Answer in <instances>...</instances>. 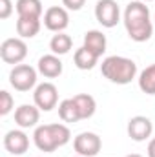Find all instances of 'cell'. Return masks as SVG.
<instances>
[{
  "instance_id": "8fae6325",
  "label": "cell",
  "mask_w": 155,
  "mask_h": 157,
  "mask_svg": "<svg viewBox=\"0 0 155 157\" xmlns=\"http://www.w3.org/2000/svg\"><path fill=\"white\" fill-rule=\"evenodd\" d=\"M4 148L11 154V155H22L28 152L29 148V137L22 132V130H9L4 135Z\"/></svg>"
},
{
  "instance_id": "4fadbf2b",
  "label": "cell",
  "mask_w": 155,
  "mask_h": 157,
  "mask_svg": "<svg viewBox=\"0 0 155 157\" xmlns=\"http://www.w3.org/2000/svg\"><path fill=\"white\" fill-rule=\"evenodd\" d=\"M37 70H39L40 75H44L46 78H57L62 75V60L59 59V55H44L39 59V64H37Z\"/></svg>"
},
{
  "instance_id": "2e32d148",
  "label": "cell",
  "mask_w": 155,
  "mask_h": 157,
  "mask_svg": "<svg viewBox=\"0 0 155 157\" xmlns=\"http://www.w3.org/2000/svg\"><path fill=\"white\" fill-rule=\"evenodd\" d=\"M15 9H17L18 17H31V18L42 17V2L40 0H17Z\"/></svg>"
},
{
  "instance_id": "277c9868",
  "label": "cell",
  "mask_w": 155,
  "mask_h": 157,
  "mask_svg": "<svg viewBox=\"0 0 155 157\" xmlns=\"http://www.w3.org/2000/svg\"><path fill=\"white\" fill-rule=\"evenodd\" d=\"M37 71L29 64H17L9 73V84L17 91H29L37 88Z\"/></svg>"
},
{
  "instance_id": "9a60e30c",
  "label": "cell",
  "mask_w": 155,
  "mask_h": 157,
  "mask_svg": "<svg viewBox=\"0 0 155 157\" xmlns=\"http://www.w3.org/2000/svg\"><path fill=\"white\" fill-rule=\"evenodd\" d=\"M40 31V18L18 17L17 18V33L20 39H33Z\"/></svg>"
},
{
  "instance_id": "52a82bcc",
  "label": "cell",
  "mask_w": 155,
  "mask_h": 157,
  "mask_svg": "<svg viewBox=\"0 0 155 157\" xmlns=\"http://www.w3.org/2000/svg\"><path fill=\"white\" fill-rule=\"evenodd\" d=\"M95 18L102 28H115L120 20V9L115 0H99L95 6Z\"/></svg>"
},
{
  "instance_id": "7c38bea8",
  "label": "cell",
  "mask_w": 155,
  "mask_h": 157,
  "mask_svg": "<svg viewBox=\"0 0 155 157\" xmlns=\"http://www.w3.org/2000/svg\"><path fill=\"white\" fill-rule=\"evenodd\" d=\"M40 119V110L35 104H22L15 110V122L18 124V128L26 130V128H35Z\"/></svg>"
},
{
  "instance_id": "3957f363",
  "label": "cell",
  "mask_w": 155,
  "mask_h": 157,
  "mask_svg": "<svg viewBox=\"0 0 155 157\" xmlns=\"http://www.w3.org/2000/svg\"><path fill=\"white\" fill-rule=\"evenodd\" d=\"M100 71L110 82L124 86V84H130L133 78L137 77V64L131 59L112 55V57H106L102 60Z\"/></svg>"
},
{
  "instance_id": "8992f818",
  "label": "cell",
  "mask_w": 155,
  "mask_h": 157,
  "mask_svg": "<svg viewBox=\"0 0 155 157\" xmlns=\"http://www.w3.org/2000/svg\"><path fill=\"white\" fill-rule=\"evenodd\" d=\"M33 102L40 112H51L59 102V90L53 82H42L33 91Z\"/></svg>"
},
{
  "instance_id": "ac0fdd59",
  "label": "cell",
  "mask_w": 155,
  "mask_h": 157,
  "mask_svg": "<svg viewBox=\"0 0 155 157\" xmlns=\"http://www.w3.org/2000/svg\"><path fill=\"white\" fill-rule=\"evenodd\" d=\"M73 101H75V104H77V108H78L80 119L93 117V113H95V110H97V102H95V99H93L91 95H88V93H78V95L73 97Z\"/></svg>"
},
{
  "instance_id": "e0dca14e",
  "label": "cell",
  "mask_w": 155,
  "mask_h": 157,
  "mask_svg": "<svg viewBox=\"0 0 155 157\" xmlns=\"http://www.w3.org/2000/svg\"><path fill=\"white\" fill-rule=\"evenodd\" d=\"M97 60H99V57L95 55V53H91L88 48H78L77 51H75V55H73V62H75V66H77L78 70H84V71H88V70H93L95 68V64H97Z\"/></svg>"
},
{
  "instance_id": "ffe728a7",
  "label": "cell",
  "mask_w": 155,
  "mask_h": 157,
  "mask_svg": "<svg viewBox=\"0 0 155 157\" xmlns=\"http://www.w3.org/2000/svg\"><path fill=\"white\" fill-rule=\"evenodd\" d=\"M71 46H73V40H71L70 35H66L64 31L53 35L51 40H49V49H51L53 55H66V53H70Z\"/></svg>"
},
{
  "instance_id": "4316f807",
  "label": "cell",
  "mask_w": 155,
  "mask_h": 157,
  "mask_svg": "<svg viewBox=\"0 0 155 157\" xmlns=\"http://www.w3.org/2000/svg\"><path fill=\"white\" fill-rule=\"evenodd\" d=\"M142 2H153V0H142Z\"/></svg>"
},
{
  "instance_id": "f1b7e54d",
  "label": "cell",
  "mask_w": 155,
  "mask_h": 157,
  "mask_svg": "<svg viewBox=\"0 0 155 157\" xmlns=\"http://www.w3.org/2000/svg\"><path fill=\"white\" fill-rule=\"evenodd\" d=\"M153 20H155V18H153Z\"/></svg>"
},
{
  "instance_id": "ba28073f",
  "label": "cell",
  "mask_w": 155,
  "mask_h": 157,
  "mask_svg": "<svg viewBox=\"0 0 155 157\" xmlns=\"http://www.w3.org/2000/svg\"><path fill=\"white\" fill-rule=\"evenodd\" d=\"M73 148L77 152V155L82 157H95L100 148H102V141L97 133L93 132H82L73 139Z\"/></svg>"
},
{
  "instance_id": "9c48e42d",
  "label": "cell",
  "mask_w": 155,
  "mask_h": 157,
  "mask_svg": "<svg viewBox=\"0 0 155 157\" xmlns=\"http://www.w3.org/2000/svg\"><path fill=\"white\" fill-rule=\"evenodd\" d=\"M44 26H46L49 31L62 33V31L70 26L68 9L62 7V6H51L49 9H46V13H44Z\"/></svg>"
},
{
  "instance_id": "7a4b0ae2",
  "label": "cell",
  "mask_w": 155,
  "mask_h": 157,
  "mask_svg": "<svg viewBox=\"0 0 155 157\" xmlns=\"http://www.w3.org/2000/svg\"><path fill=\"white\" fill-rule=\"evenodd\" d=\"M71 139V132L66 124L53 122V124H40L33 132V143L44 154H51L57 148L68 144Z\"/></svg>"
},
{
  "instance_id": "6da1fadb",
  "label": "cell",
  "mask_w": 155,
  "mask_h": 157,
  "mask_svg": "<svg viewBox=\"0 0 155 157\" xmlns=\"http://www.w3.org/2000/svg\"><path fill=\"white\" fill-rule=\"evenodd\" d=\"M128 37L133 42H146L153 35V24L150 18V9L142 0H133L126 6L122 17Z\"/></svg>"
},
{
  "instance_id": "5bb4252c",
  "label": "cell",
  "mask_w": 155,
  "mask_h": 157,
  "mask_svg": "<svg viewBox=\"0 0 155 157\" xmlns=\"http://www.w3.org/2000/svg\"><path fill=\"white\" fill-rule=\"evenodd\" d=\"M106 46H108V40L106 35L99 29H89L86 35H84V48H88L91 53H95L99 59L104 55L106 51Z\"/></svg>"
},
{
  "instance_id": "44dd1931",
  "label": "cell",
  "mask_w": 155,
  "mask_h": 157,
  "mask_svg": "<svg viewBox=\"0 0 155 157\" xmlns=\"http://www.w3.org/2000/svg\"><path fill=\"white\" fill-rule=\"evenodd\" d=\"M139 88L146 95H155V64L144 68L139 75Z\"/></svg>"
},
{
  "instance_id": "5b68a950",
  "label": "cell",
  "mask_w": 155,
  "mask_h": 157,
  "mask_svg": "<svg viewBox=\"0 0 155 157\" xmlns=\"http://www.w3.org/2000/svg\"><path fill=\"white\" fill-rule=\"evenodd\" d=\"M28 57V44L20 37H13V39H6L0 44V59L6 64H20L24 59Z\"/></svg>"
},
{
  "instance_id": "603a6c76",
  "label": "cell",
  "mask_w": 155,
  "mask_h": 157,
  "mask_svg": "<svg viewBox=\"0 0 155 157\" xmlns=\"http://www.w3.org/2000/svg\"><path fill=\"white\" fill-rule=\"evenodd\" d=\"M11 13H13V4H11V0H0V18L6 20V18L11 17Z\"/></svg>"
},
{
  "instance_id": "d6986e66",
  "label": "cell",
  "mask_w": 155,
  "mask_h": 157,
  "mask_svg": "<svg viewBox=\"0 0 155 157\" xmlns=\"http://www.w3.org/2000/svg\"><path fill=\"white\" fill-rule=\"evenodd\" d=\"M59 117L64 122H78V121H82L73 97L71 99H64V101L59 102Z\"/></svg>"
},
{
  "instance_id": "d4e9b609",
  "label": "cell",
  "mask_w": 155,
  "mask_h": 157,
  "mask_svg": "<svg viewBox=\"0 0 155 157\" xmlns=\"http://www.w3.org/2000/svg\"><path fill=\"white\" fill-rule=\"evenodd\" d=\"M146 154L148 157H155V137L148 143V148H146Z\"/></svg>"
},
{
  "instance_id": "484cf974",
  "label": "cell",
  "mask_w": 155,
  "mask_h": 157,
  "mask_svg": "<svg viewBox=\"0 0 155 157\" xmlns=\"http://www.w3.org/2000/svg\"><path fill=\"white\" fill-rule=\"evenodd\" d=\"M126 157H142V155H139V154H130V155H126Z\"/></svg>"
},
{
  "instance_id": "30bf717a",
  "label": "cell",
  "mask_w": 155,
  "mask_h": 157,
  "mask_svg": "<svg viewBox=\"0 0 155 157\" xmlns=\"http://www.w3.org/2000/svg\"><path fill=\"white\" fill-rule=\"evenodd\" d=\"M152 132H153V124L144 115H135V117H131L128 121V135L137 143H142V141L150 139Z\"/></svg>"
},
{
  "instance_id": "83f0119b",
  "label": "cell",
  "mask_w": 155,
  "mask_h": 157,
  "mask_svg": "<svg viewBox=\"0 0 155 157\" xmlns=\"http://www.w3.org/2000/svg\"><path fill=\"white\" fill-rule=\"evenodd\" d=\"M77 157H82V155H77Z\"/></svg>"
},
{
  "instance_id": "cb8c5ba5",
  "label": "cell",
  "mask_w": 155,
  "mask_h": 157,
  "mask_svg": "<svg viewBox=\"0 0 155 157\" xmlns=\"http://www.w3.org/2000/svg\"><path fill=\"white\" fill-rule=\"evenodd\" d=\"M84 4H86V0H62V6L68 11H78L84 7Z\"/></svg>"
},
{
  "instance_id": "7402d4cb",
  "label": "cell",
  "mask_w": 155,
  "mask_h": 157,
  "mask_svg": "<svg viewBox=\"0 0 155 157\" xmlns=\"http://www.w3.org/2000/svg\"><path fill=\"white\" fill-rule=\"evenodd\" d=\"M13 104H15V101H13L11 93L6 91V90H2V91H0V115H7V113H11Z\"/></svg>"
}]
</instances>
